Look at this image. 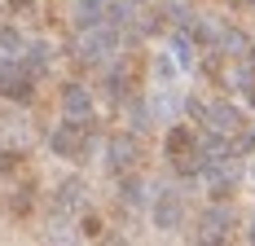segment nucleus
I'll list each match as a JSON object with an SVG mask.
<instances>
[{"label":"nucleus","instance_id":"nucleus-2","mask_svg":"<svg viewBox=\"0 0 255 246\" xmlns=\"http://www.w3.org/2000/svg\"><path fill=\"white\" fill-rule=\"evenodd\" d=\"M247 180H251V185H255V158H251V167H247Z\"/></svg>","mask_w":255,"mask_h":246},{"label":"nucleus","instance_id":"nucleus-1","mask_svg":"<svg viewBox=\"0 0 255 246\" xmlns=\"http://www.w3.org/2000/svg\"><path fill=\"white\" fill-rule=\"evenodd\" d=\"M185 66H180V57L167 44H158L154 49V106L158 110H172L176 106V97H180V88H185Z\"/></svg>","mask_w":255,"mask_h":246}]
</instances>
